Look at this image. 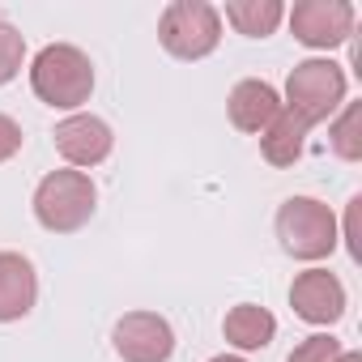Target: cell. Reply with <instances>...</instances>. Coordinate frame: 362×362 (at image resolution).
I'll return each instance as SVG.
<instances>
[{"mask_svg":"<svg viewBox=\"0 0 362 362\" xmlns=\"http://www.w3.org/2000/svg\"><path fill=\"white\" fill-rule=\"evenodd\" d=\"M277 243L294 260H307V264L328 260L341 243L337 214L315 197H290L277 209Z\"/></svg>","mask_w":362,"mask_h":362,"instance_id":"cell-3","label":"cell"},{"mask_svg":"<svg viewBox=\"0 0 362 362\" xmlns=\"http://www.w3.org/2000/svg\"><path fill=\"white\" fill-rule=\"evenodd\" d=\"M307 132H311V128H307L294 111L281 107V115L260 132V153H264V162H269V166H294V162L303 158Z\"/></svg>","mask_w":362,"mask_h":362,"instance_id":"cell-13","label":"cell"},{"mask_svg":"<svg viewBox=\"0 0 362 362\" xmlns=\"http://www.w3.org/2000/svg\"><path fill=\"white\" fill-rule=\"evenodd\" d=\"M332 362H362V354H358V349H341Z\"/></svg>","mask_w":362,"mask_h":362,"instance_id":"cell-19","label":"cell"},{"mask_svg":"<svg viewBox=\"0 0 362 362\" xmlns=\"http://www.w3.org/2000/svg\"><path fill=\"white\" fill-rule=\"evenodd\" d=\"M111 349L124 362H170L175 328L158 311H128L111 328Z\"/></svg>","mask_w":362,"mask_h":362,"instance_id":"cell-7","label":"cell"},{"mask_svg":"<svg viewBox=\"0 0 362 362\" xmlns=\"http://www.w3.org/2000/svg\"><path fill=\"white\" fill-rule=\"evenodd\" d=\"M22 124L18 119H9V115H0V162H9L18 149H22Z\"/></svg>","mask_w":362,"mask_h":362,"instance_id":"cell-18","label":"cell"},{"mask_svg":"<svg viewBox=\"0 0 362 362\" xmlns=\"http://www.w3.org/2000/svg\"><path fill=\"white\" fill-rule=\"evenodd\" d=\"M290 30L311 52L341 47L354 35V5L349 0H298L290 9Z\"/></svg>","mask_w":362,"mask_h":362,"instance_id":"cell-6","label":"cell"},{"mask_svg":"<svg viewBox=\"0 0 362 362\" xmlns=\"http://www.w3.org/2000/svg\"><path fill=\"white\" fill-rule=\"evenodd\" d=\"M226 115H230V124H235L239 132L260 136V132L281 115V94H277L269 81H260V77H243V81L230 90V98H226Z\"/></svg>","mask_w":362,"mask_h":362,"instance_id":"cell-10","label":"cell"},{"mask_svg":"<svg viewBox=\"0 0 362 362\" xmlns=\"http://www.w3.org/2000/svg\"><path fill=\"white\" fill-rule=\"evenodd\" d=\"M290 307H294L298 320L328 328L345 315V286L328 269H303L290 286Z\"/></svg>","mask_w":362,"mask_h":362,"instance_id":"cell-9","label":"cell"},{"mask_svg":"<svg viewBox=\"0 0 362 362\" xmlns=\"http://www.w3.org/2000/svg\"><path fill=\"white\" fill-rule=\"evenodd\" d=\"M52 141H56L60 158L77 170V166H98V162H107V158H111V145H115V132H111L107 119L77 111V115H69V119L56 124Z\"/></svg>","mask_w":362,"mask_h":362,"instance_id":"cell-8","label":"cell"},{"mask_svg":"<svg viewBox=\"0 0 362 362\" xmlns=\"http://www.w3.org/2000/svg\"><path fill=\"white\" fill-rule=\"evenodd\" d=\"M158 43L175 60H205L222 43V13L205 0H170L158 18Z\"/></svg>","mask_w":362,"mask_h":362,"instance_id":"cell-5","label":"cell"},{"mask_svg":"<svg viewBox=\"0 0 362 362\" xmlns=\"http://www.w3.org/2000/svg\"><path fill=\"white\" fill-rule=\"evenodd\" d=\"M281 18H286L281 0H230L226 5V22L247 39H269L281 26Z\"/></svg>","mask_w":362,"mask_h":362,"instance_id":"cell-14","label":"cell"},{"mask_svg":"<svg viewBox=\"0 0 362 362\" xmlns=\"http://www.w3.org/2000/svg\"><path fill=\"white\" fill-rule=\"evenodd\" d=\"M22 60H26V39L9 22H0V86H9L22 73Z\"/></svg>","mask_w":362,"mask_h":362,"instance_id":"cell-16","label":"cell"},{"mask_svg":"<svg viewBox=\"0 0 362 362\" xmlns=\"http://www.w3.org/2000/svg\"><path fill=\"white\" fill-rule=\"evenodd\" d=\"M39 277L22 252H0V324H13L35 311Z\"/></svg>","mask_w":362,"mask_h":362,"instance_id":"cell-11","label":"cell"},{"mask_svg":"<svg viewBox=\"0 0 362 362\" xmlns=\"http://www.w3.org/2000/svg\"><path fill=\"white\" fill-rule=\"evenodd\" d=\"M286 111H294L307 128L324 124L345 107V69L332 60H298L286 77Z\"/></svg>","mask_w":362,"mask_h":362,"instance_id":"cell-4","label":"cell"},{"mask_svg":"<svg viewBox=\"0 0 362 362\" xmlns=\"http://www.w3.org/2000/svg\"><path fill=\"white\" fill-rule=\"evenodd\" d=\"M222 337H226V345H235L239 354H252V349H264V345L277 337V320H273V311H264V307H256V303H239V307L226 311Z\"/></svg>","mask_w":362,"mask_h":362,"instance_id":"cell-12","label":"cell"},{"mask_svg":"<svg viewBox=\"0 0 362 362\" xmlns=\"http://www.w3.org/2000/svg\"><path fill=\"white\" fill-rule=\"evenodd\" d=\"M328 145L345 162H358L362 158V107L358 103H345V111L328 124Z\"/></svg>","mask_w":362,"mask_h":362,"instance_id":"cell-15","label":"cell"},{"mask_svg":"<svg viewBox=\"0 0 362 362\" xmlns=\"http://www.w3.org/2000/svg\"><path fill=\"white\" fill-rule=\"evenodd\" d=\"M30 90L52 111H77L94 94V64L73 43H47L30 64Z\"/></svg>","mask_w":362,"mask_h":362,"instance_id":"cell-1","label":"cell"},{"mask_svg":"<svg viewBox=\"0 0 362 362\" xmlns=\"http://www.w3.org/2000/svg\"><path fill=\"white\" fill-rule=\"evenodd\" d=\"M337 354H341V341H337V337H328V332H315V337L298 341V345L290 349V358H286V362H332Z\"/></svg>","mask_w":362,"mask_h":362,"instance_id":"cell-17","label":"cell"},{"mask_svg":"<svg viewBox=\"0 0 362 362\" xmlns=\"http://www.w3.org/2000/svg\"><path fill=\"white\" fill-rule=\"evenodd\" d=\"M209 362H247V358H239V354H218V358H209Z\"/></svg>","mask_w":362,"mask_h":362,"instance_id":"cell-20","label":"cell"},{"mask_svg":"<svg viewBox=\"0 0 362 362\" xmlns=\"http://www.w3.org/2000/svg\"><path fill=\"white\" fill-rule=\"evenodd\" d=\"M94 205H98V188H94V179L86 170H52L39 179V188H35V218L43 230L52 235H73L81 230L90 218H94Z\"/></svg>","mask_w":362,"mask_h":362,"instance_id":"cell-2","label":"cell"}]
</instances>
